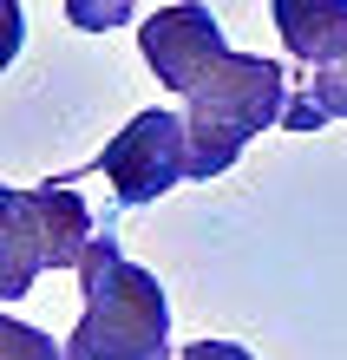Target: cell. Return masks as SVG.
Wrapping results in <instances>:
<instances>
[{"mask_svg":"<svg viewBox=\"0 0 347 360\" xmlns=\"http://www.w3.org/2000/svg\"><path fill=\"white\" fill-rule=\"evenodd\" d=\"M72 360H170V302L164 282L118 249L105 229L79 262V328Z\"/></svg>","mask_w":347,"mask_h":360,"instance_id":"1","label":"cell"},{"mask_svg":"<svg viewBox=\"0 0 347 360\" xmlns=\"http://www.w3.org/2000/svg\"><path fill=\"white\" fill-rule=\"evenodd\" d=\"M177 98H184V124H190V151H197V177L210 184L249 151V138H263L269 124H282L295 86H289L282 59L223 46Z\"/></svg>","mask_w":347,"mask_h":360,"instance_id":"2","label":"cell"},{"mask_svg":"<svg viewBox=\"0 0 347 360\" xmlns=\"http://www.w3.org/2000/svg\"><path fill=\"white\" fill-rule=\"evenodd\" d=\"M92 236V210L72 177L46 190H0V302H20L46 269H79Z\"/></svg>","mask_w":347,"mask_h":360,"instance_id":"3","label":"cell"},{"mask_svg":"<svg viewBox=\"0 0 347 360\" xmlns=\"http://www.w3.org/2000/svg\"><path fill=\"white\" fill-rule=\"evenodd\" d=\"M92 171H105V184H112V197L125 210L158 203L164 190H177L184 177H197V151H190L184 112H164V105L138 112L118 138H105V151H99Z\"/></svg>","mask_w":347,"mask_h":360,"instance_id":"4","label":"cell"},{"mask_svg":"<svg viewBox=\"0 0 347 360\" xmlns=\"http://www.w3.org/2000/svg\"><path fill=\"white\" fill-rule=\"evenodd\" d=\"M223 46L229 39H223V27H216V13L203 7V0H170V7H158L138 27L144 66L158 72V86H170V92H184Z\"/></svg>","mask_w":347,"mask_h":360,"instance_id":"5","label":"cell"},{"mask_svg":"<svg viewBox=\"0 0 347 360\" xmlns=\"http://www.w3.org/2000/svg\"><path fill=\"white\" fill-rule=\"evenodd\" d=\"M269 13L289 59H301V66H321L347 46V0H269Z\"/></svg>","mask_w":347,"mask_h":360,"instance_id":"6","label":"cell"},{"mask_svg":"<svg viewBox=\"0 0 347 360\" xmlns=\"http://www.w3.org/2000/svg\"><path fill=\"white\" fill-rule=\"evenodd\" d=\"M334 118H347V46L334 59H321V66H308V86L289 98L282 131H321Z\"/></svg>","mask_w":347,"mask_h":360,"instance_id":"7","label":"cell"},{"mask_svg":"<svg viewBox=\"0 0 347 360\" xmlns=\"http://www.w3.org/2000/svg\"><path fill=\"white\" fill-rule=\"evenodd\" d=\"M0 360H72L66 341H53V334L27 328L20 314H0Z\"/></svg>","mask_w":347,"mask_h":360,"instance_id":"8","label":"cell"},{"mask_svg":"<svg viewBox=\"0 0 347 360\" xmlns=\"http://www.w3.org/2000/svg\"><path fill=\"white\" fill-rule=\"evenodd\" d=\"M138 13V0H66V20L79 33H118Z\"/></svg>","mask_w":347,"mask_h":360,"instance_id":"9","label":"cell"},{"mask_svg":"<svg viewBox=\"0 0 347 360\" xmlns=\"http://www.w3.org/2000/svg\"><path fill=\"white\" fill-rule=\"evenodd\" d=\"M177 360H255V354H249L243 341H190Z\"/></svg>","mask_w":347,"mask_h":360,"instance_id":"10","label":"cell"}]
</instances>
